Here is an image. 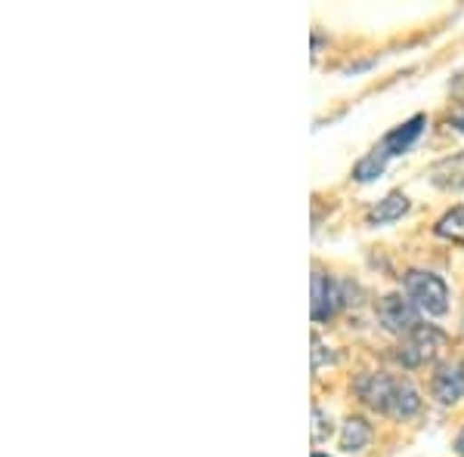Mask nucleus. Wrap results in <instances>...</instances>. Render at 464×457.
<instances>
[{
    "label": "nucleus",
    "instance_id": "f03ea898",
    "mask_svg": "<svg viewBox=\"0 0 464 457\" xmlns=\"http://www.w3.org/2000/svg\"><path fill=\"white\" fill-rule=\"evenodd\" d=\"M443 343H446L443 331H437L433 325H418L415 331L402 337L400 349H396V362H400L402 368H421V365L437 358Z\"/></svg>",
    "mask_w": 464,
    "mask_h": 457
},
{
    "label": "nucleus",
    "instance_id": "9d476101",
    "mask_svg": "<svg viewBox=\"0 0 464 457\" xmlns=\"http://www.w3.org/2000/svg\"><path fill=\"white\" fill-rule=\"evenodd\" d=\"M418 408H421V395H418V389L409 384V380H396V393H393V402H391V411L387 414L396 417V421H409L411 414H418Z\"/></svg>",
    "mask_w": 464,
    "mask_h": 457
},
{
    "label": "nucleus",
    "instance_id": "ddd939ff",
    "mask_svg": "<svg viewBox=\"0 0 464 457\" xmlns=\"http://www.w3.org/2000/svg\"><path fill=\"white\" fill-rule=\"evenodd\" d=\"M440 238H449V242L464 244V207H452L449 214L440 216V223L433 226Z\"/></svg>",
    "mask_w": 464,
    "mask_h": 457
},
{
    "label": "nucleus",
    "instance_id": "4468645a",
    "mask_svg": "<svg viewBox=\"0 0 464 457\" xmlns=\"http://www.w3.org/2000/svg\"><path fill=\"white\" fill-rule=\"evenodd\" d=\"M313 421H316V430H313V439L322 442V439H325V414H322L319 405H316V408H313Z\"/></svg>",
    "mask_w": 464,
    "mask_h": 457
},
{
    "label": "nucleus",
    "instance_id": "423d86ee",
    "mask_svg": "<svg viewBox=\"0 0 464 457\" xmlns=\"http://www.w3.org/2000/svg\"><path fill=\"white\" fill-rule=\"evenodd\" d=\"M430 393L437 402L443 405H455L464 399V362H446L440 365L437 374H433Z\"/></svg>",
    "mask_w": 464,
    "mask_h": 457
},
{
    "label": "nucleus",
    "instance_id": "dca6fc26",
    "mask_svg": "<svg viewBox=\"0 0 464 457\" xmlns=\"http://www.w3.org/2000/svg\"><path fill=\"white\" fill-rule=\"evenodd\" d=\"M452 127H455V130H461V133H464V111H461V115H455V118H452Z\"/></svg>",
    "mask_w": 464,
    "mask_h": 457
},
{
    "label": "nucleus",
    "instance_id": "9b49d317",
    "mask_svg": "<svg viewBox=\"0 0 464 457\" xmlns=\"http://www.w3.org/2000/svg\"><path fill=\"white\" fill-rule=\"evenodd\" d=\"M372 442V426L362 421V417H350V421H343L341 426V448L347 454H356L362 452L365 445Z\"/></svg>",
    "mask_w": 464,
    "mask_h": 457
},
{
    "label": "nucleus",
    "instance_id": "39448f33",
    "mask_svg": "<svg viewBox=\"0 0 464 457\" xmlns=\"http://www.w3.org/2000/svg\"><path fill=\"white\" fill-rule=\"evenodd\" d=\"M347 303L338 288V281L328 279L322 269L313 272V321H328L341 306Z\"/></svg>",
    "mask_w": 464,
    "mask_h": 457
},
{
    "label": "nucleus",
    "instance_id": "20e7f679",
    "mask_svg": "<svg viewBox=\"0 0 464 457\" xmlns=\"http://www.w3.org/2000/svg\"><path fill=\"white\" fill-rule=\"evenodd\" d=\"M396 380L400 377H391V374H362V377L353 384V389L369 408L387 414V411H391V402H393V393H396Z\"/></svg>",
    "mask_w": 464,
    "mask_h": 457
},
{
    "label": "nucleus",
    "instance_id": "6e6552de",
    "mask_svg": "<svg viewBox=\"0 0 464 457\" xmlns=\"http://www.w3.org/2000/svg\"><path fill=\"white\" fill-rule=\"evenodd\" d=\"M430 183L437 189L446 192H459L464 189V155H452V158H443L430 167Z\"/></svg>",
    "mask_w": 464,
    "mask_h": 457
},
{
    "label": "nucleus",
    "instance_id": "7ed1b4c3",
    "mask_svg": "<svg viewBox=\"0 0 464 457\" xmlns=\"http://www.w3.org/2000/svg\"><path fill=\"white\" fill-rule=\"evenodd\" d=\"M418 306L411 303V300H402L400 294H387L384 300L378 303V321L384 331L391 334H411L418 325H421V319H418Z\"/></svg>",
    "mask_w": 464,
    "mask_h": 457
},
{
    "label": "nucleus",
    "instance_id": "0eeeda50",
    "mask_svg": "<svg viewBox=\"0 0 464 457\" xmlns=\"http://www.w3.org/2000/svg\"><path fill=\"white\" fill-rule=\"evenodd\" d=\"M424 124H428V118L424 115H415V118H409L402 127H396V130H391L384 137V142H381V148H384L387 155H406L411 146H415V139L421 137V130H424Z\"/></svg>",
    "mask_w": 464,
    "mask_h": 457
},
{
    "label": "nucleus",
    "instance_id": "2eb2a0df",
    "mask_svg": "<svg viewBox=\"0 0 464 457\" xmlns=\"http://www.w3.org/2000/svg\"><path fill=\"white\" fill-rule=\"evenodd\" d=\"M455 452H459V457H464V430L459 433V439H455Z\"/></svg>",
    "mask_w": 464,
    "mask_h": 457
},
{
    "label": "nucleus",
    "instance_id": "1a4fd4ad",
    "mask_svg": "<svg viewBox=\"0 0 464 457\" xmlns=\"http://www.w3.org/2000/svg\"><path fill=\"white\" fill-rule=\"evenodd\" d=\"M409 214V198L402 192H391L387 198H381L375 207L369 211V226H387V223H396Z\"/></svg>",
    "mask_w": 464,
    "mask_h": 457
},
{
    "label": "nucleus",
    "instance_id": "f257e3e1",
    "mask_svg": "<svg viewBox=\"0 0 464 457\" xmlns=\"http://www.w3.org/2000/svg\"><path fill=\"white\" fill-rule=\"evenodd\" d=\"M406 294L421 312L440 319L449 312V284L437 272H424V269H411L406 275Z\"/></svg>",
    "mask_w": 464,
    "mask_h": 457
},
{
    "label": "nucleus",
    "instance_id": "f8f14e48",
    "mask_svg": "<svg viewBox=\"0 0 464 457\" xmlns=\"http://www.w3.org/2000/svg\"><path fill=\"white\" fill-rule=\"evenodd\" d=\"M387 158H391V155H387L384 148H375V152L365 155V158L353 167V179H359V183H372V179H378L381 174H384Z\"/></svg>",
    "mask_w": 464,
    "mask_h": 457
}]
</instances>
